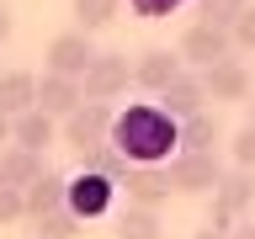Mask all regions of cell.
I'll use <instances>...</instances> for the list:
<instances>
[{
    "mask_svg": "<svg viewBox=\"0 0 255 239\" xmlns=\"http://www.w3.org/2000/svg\"><path fill=\"white\" fill-rule=\"evenodd\" d=\"M112 143L123 149L128 165H170V154L181 149L175 117L159 101H133L128 112H117L112 117Z\"/></svg>",
    "mask_w": 255,
    "mask_h": 239,
    "instance_id": "6da1fadb",
    "label": "cell"
},
{
    "mask_svg": "<svg viewBox=\"0 0 255 239\" xmlns=\"http://www.w3.org/2000/svg\"><path fill=\"white\" fill-rule=\"evenodd\" d=\"M250 213H255V170H223V181L213 186V207H207V223L234 234V229L250 218Z\"/></svg>",
    "mask_w": 255,
    "mask_h": 239,
    "instance_id": "7a4b0ae2",
    "label": "cell"
},
{
    "mask_svg": "<svg viewBox=\"0 0 255 239\" xmlns=\"http://www.w3.org/2000/svg\"><path fill=\"white\" fill-rule=\"evenodd\" d=\"M165 170H170V186L181 191V197L213 191V186L223 181V165H218V154H213V149H175Z\"/></svg>",
    "mask_w": 255,
    "mask_h": 239,
    "instance_id": "3957f363",
    "label": "cell"
},
{
    "mask_svg": "<svg viewBox=\"0 0 255 239\" xmlns=\"http://www.w3.org/2000/svg\"><path fill=\"white\" fill-rule=\"evenodd\" d=\"M112 117H117V112H112L107 101H80V107L64 117V143H69L80 159H85L96 143H107V138H112Z\"/></svg>",
    "mask_w": 255,
    "mask_h": 239,
    "instance_id": "277c9868",
    "label": "cell"
},
{
    "mask_svg": "<svg viewBox=\"0 0 255 239\" xmlns=\"http://www.w3.org/2000/svg\"><path fill=\"white\" fill-rule=\"evenodd\" d=\"M181 64H191V69H207V64H218L234 53V37H229V27H213V21H191L186 32H181Z\"/></svg>",
    "mask_w": 255,
    "mask_h": 239,
    "instance_id": "5b68a950",
    "label": "cell"
},
{
    "mask_svg": "<svg viewBox=\"0 0 255 239\" xmlns=\"http://www.w3.org/2000/svg\"><path fill=\"white\" fill-rule=\"evenodd\" d=\"M117 181H107V175H96V170H80L75 181H69V213H75L80 223H91V218H107L112 202H117Z\"/></svg>",
    "mask_w": 255,
    "mask_h": 239,
    "instance_id": "8992f818",
    "label": "cell"
},
{
    "mask_svg": "<svg viewBox=\"0 0 255 239\" xmlns=\"http://www.w3.org/2000/svg\"><path fill=\"white\" fill-rule=\"evenodd\" d=\"M80 85H85V101H117L133 85V64L123 53H96L91 69L80 75Z\"/></svg>",
    "mask_w": 255,
    "mask_h": 239,
    "instance_id": "52a82bcc",
    "label": "cell"
},
{
    "mask_svg": "<svg viewBox=\"0 0 255 239\" xmlns=\"http://www.w3.org/2000/svg\"><path fill=\"white\" fill-rule=\"evenodd\" d=\"M202 75V91H207V101H250L255 96V85H250V69L229 53V59H218V64H207V69H197Z\"/></svg>",
    "mask_w": 255,
    "mask_h": 239,
    "instance_id": "ba28073f",
    "label": "cell"
},
{
    "mask_svg": "<svg viewBox=\"0 0 255 239\" xmlns=\"http://www.w3.org/2000/svg\"><path fill=\"white\" fill-rule=\"evenodd\" d=\"M123 191H128V202L133 207H165L170 202V170L165 165H128V175H123Z\"/></svg>",
    "mask_w": 255,
    "mask_h": 239,
    "instance_id": "9c48e42d",
    "label": "cell"
},
{
    "mask_svg": "<svg viewBox=\"0 0 255 239\" xmlns=\"http://www.w3.org/2000/svg\"><path fill=\"white\" fill-rule=\"evenodd\" d=\"M48 69H53V75H85V69H91V59H96V48H91V32H80V27H69V32H59V37H53V43H48Z\"/></svg>",
    "mask_w": 255,
    "mask_h": 239,
    "instance_id": "30bf717a",
    "label": "cell"
},
{
    "mask_svg": "<svg viewBox=\"0 0 255 239\" xmlns=\"http://www.w3.org/2000/svg\"><path fill=\"white\" fill-rule=\"evenodd\" d=\"M181 69H186V64H181V53H170V48H143L138 64H133V85L159 96L175 75H181Z\"/></svg>",
    "mask_w": 255,
    "mask_h": 239,
    "instance_id": "8fae6325",
    "label": "cell"
},
{
    "mask_svg": "<svg viewBox=\"0 0 255 239\" xmlns=\"http://www.w3.org/2000/svg\"><path fill=\"white\" fill-rule=\"evenodd\" d=\"M80 101H85V85H80L75 75H53V69H43V80H37V107H43L48 117H69Z\"/></svg>",
    "mask_w": 255,
    "mask_h": 239,
    "instance_id": "7c38bea8",
    "label": "cell"
},
{
    "mask_svg": "<svg viewBox=\"0 0 255 239\" xmlns=\"http://www.w3.org/2000/svg\"><path fill=\"white\" fill-rule=\"evenodd\" d=\"M159 107L170 112L175 122H181V117H191V112H202V107H207V91H202V75H197V69H181V75H175L170 85H165V91H159Z\"/></svg>",
    "mask_w": 255,
    "mask_h": 239,
    "instance_id": "4fadbf2b",
    "label": "cell"
},
{
    "mask_svg": "<svg viewBox=\"0 0 255 239\" xmlns=\"http://www.w3.org/2000/svg\"><path fill=\"white\" fill-rule=\"evenodd\" d=\"M21 197H27V223L43 218V213H59V207H69V175L43 170L32 186H21Z\"/></svg>",
    "mask_w": 255,
    "mask_h": 239,
    "instance_id": "5bb4252c",
    "label": "cell"
},
{
    "mask_svg": "<svg viewBox=\"0 0 255 239\" xmlns=\"http://www.w3.org/2000/svg\"><path fill=\"white\" fill-rule=\"evenodd\" d=\"M53 138H59V117H48L43 107H32V112H21V117H11V143L32 149V154H43Z\"/></svg>",
    "mask_w": 255,
    "mask_h": 239,
    "instance_id": "9a60e30c",
    "label": "cell"
},
{
    "mask_svg": "<svg viewBox=\"0 0 255 239\" xmlns=\"http://www.w3.org/2000/svg\"><path fill=\"white\" fill-rule=\"evenodd\" d=\"M37 107V75H27V69H5L0 75V112L5 117H21V112Z\"/></svg>",
    "mask_w": 255,
    "mask_h": 239,
    "instance_id": "2e32d148",
    "label": "cell"
},
{
    "mask_svg": "<svg viewBox=\"0 0 255 239\" xmlns=\"http://www.w3.org/2000/svg\"><path fill=\"white\" fill-rule=\"evenodd\" d=\"M175 138H181V149H218L223 127H218V112H191V117H181L175 122Z\"/></svg>",
    "mask_w": 255,
    "mask_h": 239,
    "instance_id": "e0dca14e",
    "label": "cell"
},
{
    "mask_svg": "<svg viewBox=\"0 0 255 239\" xmlns=\"http://www.w3.org/2000/svg\"><path fill=\"white\" fill-rule=\"evenodd\" d=\"M37 175H43V154H32L21 143L0 149V181H5V186H32Z\"/></svg>",
    "mask_w": 255,
    "mask_h": 239,
    "instance_id": "ac0fdd59",
    "label": "cell"
},
{
    "mask_svg": "<svg viewBox=\"0 0 255 239\" xmlns=\"http://www.w3.org/2000/svg\"><path fill=\"white\" fill-rule=\"evenodd\" d=\"M112 239H159V213H154V207H133V202H128L123 213H117Z\"/></svg>",
    "mask_w": 255,
    "mask_h": 239,
    "instance_id": "d6986e66",
    "label": "cell"
},
{
    "mask_svg": "<svg viewBox=\"0 0 255 239\" xmlns=\"http://www.w3.org/2000/svg\"><path fill=\"white\" fill-rule=\"evenodd\" d=\"M69 11H75V27L80 32H101V27L117 21L123 0H69Z\"/></svg>",
    "mask_w": 255,
    "mask_h": 239,
    "instance_id": "ffe728a7",
    "label": "cell"
},
{
    "mask_svg": "<svg viewBox=\"0 0 255 239\" xmlns=\"http://www.w3.org/2000/svg\"><path fill=\"white\" fill-rule=\"evenodd\" d=\"M85 170H96V175H107V181H117V186H123V175H128V159H123V149H117V143H96L91 154H85Z\"/></svg>",
    "mask_w": 255,
    "mask_h": 239,
    "instance_id": "44dd1931",
    "label": "cell"
},
{
    "mask_svg": "<svg viewBox=\"0 0 255 239\" xmlns=\"http://www.w3.org/2000/svg\"><path fill=\"white\" fill-rule=\"evenodd\" d=\"M32 223H37V239H75L80 229H85V223H80L69 207H59V213H43V218H32Z\"/></svg>",
    "mask_w": 255,
    "mask_h": 239,
    "instance_id": "7402d4cb",
    "label": "cell"
},
{
    "mask_svg": "<svg viewBox=\"0 0 255 239\" xmlns=\"http://www.w3.org/2000/svg\"><path fill=\"white\" fill-rule=\"evenodd\" d=\"M250 0H197V21H213V27H234L239 21V11H245Z\"/></svg>",
    "mask_w": 255,
    "mask_h": 239,
    "instance_id": "603a6c76",
    "label": "cell"
},
{
    "mask_svg": "<svg viewBox=\"0 0 255 239\" xmlns=\"http://www.w3.org/2000/svg\"><path fill=\"white\" fill-rule=\"evenodd\" d=\"M27 218V197H21V186H5L0 181V223H21Z\"/></svg>",
    "mask_w": 255,
    "mask_h": 239,
    "instance_id": "cb8c5ba5",
    "label": "cell"
},
{
    "mask_svg": "<svg viewBox=\"0 0 255 239\" xmlns=\"http://www.w3.org/2000/svg\"><path fill=\"white\" fill-rule=\"evenodd\" d=\"M229 149H234V165H239V170H255V122H245V127H239Z\"/></svg>",
    "mask_w": 255,
    "mask_h": 239,
    "instance_id": "d4e9b609",
    "label": "cell"
},
{
    "mask_svg": "<svg viewBox=\"0 0 255 239\" xmlns=\"http://www.w3.org/2000/svg\"><path fill=\"white\" fill-rule=\"evenodd\" d=\"M229 37H234V48L255 53V5H245V11H239V21L229 27Z\"/></svg>",
    "mask_w": 255,
    "mask_h": 239,
    "instance_id": "484cf974",
    "label": "cell"
},
{
    "mask_svg": "<svg viewBox=\"0 0 255 239\" xmlns=\"http://www.w3.org/2000/svg\"><path fill=\"white\" fill-rule=\"evenodd\" d=\"M181 5H186V0H128V11L149 16V21H154V16H170V11H181Z\"/></svg>",
    "mask_w": 255,
    "mask_h": 239,
    "instance_id": "4316f807",
    "label": "cell"
},
{
    "mask_svg": "<svg viewBox=\"0 0 255 239\" xmlns=\"http://www.w3.org/2000/svg\"><path fill=\"white\" fill-rule=\"evenodd\" d=\"M191 239H234V234H229V229H213V223H202V229H197Z\"/></svg>",
    "mask_w": 255,
    "mask_h": 239,
    "instance_id": "83f0119b",
    "label": "cell"
},
{
    "mask_svg": "<svg viewBox=\"0 0 255 239\" xmlns=\"http://www.w3.org/2000/svg\"><path fill=\"white\" fill-rule=\"evenodd\" d=\"M11 27H16V21H11V11L0 5V43H11Z\"/></svg>",
    "mask_w": 255,
    "mask_h": 239,
    "instance_id": "f1b7e54d",
    "label": "cell"
},
{
    "mask_svg": "<svg viewBox=\"0 0 255 239\" xmlns=\"http://www.w3.org/2000/svg\"><path fill=\"white\" fill-rule=\"evenodd\" d=\"M234 239H255V213H250V218H245V223L234 229Z\"/></svg>",
    "mask_w": 255,
    "mask_h": 239,
    "instance_id": "f546056e",
    "label": "cell"
},
{
    "mask_svg": "<svg viewBox=\"0 0 255 239\" xmlns=\"http://www.w3.org/2000/svg\"><path fill=\"white\" fill-rule=\"evenodd\" d=\"M5 143H11V117L0 112V149H5Z\"/></svg>",
    "mask_w": 255,
    "mask_h": 239,
    "instance_id": "4dcf8cb0",
    "label": "cell"
},
{
    "mask_svg": "<svg viewBox=\"0 0 255 239\" xmlns=\"http://www.w3.org/2000/svg\"><path fill=\"white\" fill-rule=\"evenodd\" d=\"M250 122H255V101H250Z\"/></svg>",
    "mask_w": 255,
    "mask_h": 239,
    "instance_id": "1f68e13d",
    "label": "cell"
}]
</instances>
